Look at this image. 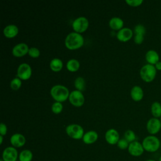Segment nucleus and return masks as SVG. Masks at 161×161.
<instances>
[{
  "label": "nucleus",
  "mask_w": 161,
  "mask_h": 161,
  "mask_svg": "<svg viewBox=\"0 0 161 161\" xmlns=\"http://www.w3.org/2000/svg\"><path fill=\"white\" fill-rule=\"evenodd\" d=\"M64 43L67 49L74 50L81 48L84 45V38L81 34L74 31L66 36Z\"/></svg>",
  "instance_id": "nucleus-1"
},
{
  "label": "nucleus",
  "mask_w": 161,
  "mask_h": 161,
  "mask_svg": "<svg viewBox=\"0 0 161 161\" xmlns=\"http://www.w3.org/2000/svg\"><path fill=\"white\" fill-rule=\"evenodd\" d=\"M52 97L57 102L62 103L69 99L70 94L67 87L63 85L57 84L52 87L50 91Z\"/></svg>",
  "instance_id": "nucleus-2"
},
{
  "label": "nucleus",
  "mask_w": 161,
  "mask_h": 161,
  "mask_svg": "<svg viewBox=\"0 0 161 161\" xmlns=\"http://www.w3.org/2000/svg\"><path fill=\"white\" fill-rule=\"evenodd\" d=\"M142 144L144 150L153 153L157 152L160 148V141L156 136L150 135L143 138Z\"/></svg>",
  "instance_id": "nucleus-3"
},
{
  "label": "nucleus",
  "mask_w": 161,
  "mask_h": 161,
  "mask_svg": "<svg viewBox=\"0 0 161 161\" xmlns=\"http://www.w3.org/2000/svg\"><path fill=\"white\" fill-rule=\"evenodd\" d=\"M157 70L154 65L147 64L141 68L140 70V75L144 82L149 83L155 79L157 75Z\"/></svg>",
  "instance_id": "nucleus-4"
},
{
  "label": "nucleus",
  "mask_w": 161,
  "mask_h": 161,
  "mask_svg": "<svg viewBox=\"0 0 161 161\" xmlns=\"http://www.w3.org/2000/svg\"><path fill=\"white\" fill-rule=\"evenodd\" d=\"M65 132L69 137L74 140L82 138L84 135L83 128L78 124H70L67 125L65 128Z\"/></svg>",
  "instance_id": "nucleus-5"
},
{
  "label": "nucleus",
  "mask_w": 161,
  "mask_h": 161,
  "mask_svg": "<svg viewBox=\"0 0 161 161\" xmlns=\"http://www.w3.org/2000/svg\"><path fill=\"white\" fill-rule=\"evenodd\" d=\"M89 25V23L87 18L84 16H79L73 21L72 26L74 32L80 34L87 30Z\"/></svg>",
  "instance_id": "nucleus-6"
},
{
  "label": "nucleus",
  "mask_w": 161,
  "mask_h": 161,
  "mask_svg": "<svg viewBox=\"0 0 161 161\" xmlns=\"http://www.w3.org/2000/svg\"><path fill=\"white\" fill-rule=\"evenodd\" d=\"M70 103L75 107H81L85 102V97L81 91L74 90L70 92L69 96Z\"/></svg>",
  "instance_id": "nucleus-7"
},
{
  "label": "nucleus",
  "mask_w": 161,
  "mask_h": 161,
  "mask_svg": "<svg viewBox=\"0 0 161 161\" xmlns=\"http://www.w3.org/2000/svg\"><path fill=\"white\" fill-rule=\"evenodd\" d=\"M31 67L28 64L22 63L19 65L17 69V77L21 80H26L31 77Z\"/></svg>",
  "instance_id": "nucleus-8"
},
{
  "label": "nucleus",
  "mask_w": 161,
  "mask_h": 161,
  "mask_svg": "<svg viewBox=\"0 0 161 161\" xmlns=\"http://www.w3.org/2000/svg\"><path fill=\"white\" fill-rule=\"evenodd\" d=\"M146 128L148 133L155 135L158 133L161 129V121L159 118H152L149 119L146 125Z\"/></svg>",
  "instance_id": "nucleus-9"
},
{
  "label": "nucleus",
  "mask_w": 161,
  "mask_h": 161,
  "mask_svg": "<svg viewBox=\"0 0 161 161\" xmlns=\"http://www.w3.org/2000/svg\"><path fill=\"white\" fill-rule=\"evenodd\" d=\"M19 155L17 150L13 147H8L3 152L2 159L4 161H16Z\"/></svg>",
  "instance_id": "nucleus-10"
},
{
  "label": "nucleus",
  "mask_w": 161,
  "mask_h": 161,
  "mask_svg": "<svg viewBox=\"0 0 161 161\" xmlns=\"http://www.w3.org/2000/svg\"><path fill=\"white\" fill-rule=\"evenodd\" d=\"M128 151L131 155L133 157H139L143 153L145 150L142 143L136 140L129 144Z\"/></svg>",
  "instance_id": "nucleus-11"
},
{
  "label": "nucleus",
  "mask_w": 161,
  "mask_h": 161,
  "mask_svg": "<svg viewBox=\"0 0 161 161\" xmlns=\"http://www.w3.org/2000/svg\"><path fill=\"white\" fill-rule=\"evenodd\" d=\"M29 47L25 43H19L12 48V54L15 57H22L28 53Z\"/></svg>",
  "instance_id": "nucleus-12"
},
{
  "label": "nucleus",
  "mask_w": 161,
  "mask_h": 161,
  "mask_svg": "<svg viewBox=\"0 0 161 161\" xmlns=\"http://www.w3.org/2000/svg\"><path fill=\"white\" fill-rule=\"evenodd\" d=\"M133 35V31L130 28H123L116 33L117 39L121 42H126L131 40Z\"/></svg>",
  "instance_id": "nucleus-13"
},
{
  "label": "nucleus",
  "mask_w": 161,
  "mask_h": 161,
  "mask_svg": "<svg viewBox=\"0 0 161 161\" xmlns=\"http://www.w3.org/2000/svg\"><path fill=\"white\" fill-rule=\"evenodd\" d=\"M105 140L109 145L117 144L119 140V135L118 131L114 128H110L105 133Z\"/></svg>",
  "instance_id": "nucleus-14"
},
{
  "label": "nucleus",
  "mask_w": 161,
  "mask_h": 161,
  "mask_svg": "<svg viewBox=\"0 0 161 161\" xmlns=\"http://www.w3.org/2000/svg\"><path fill=\"white\" fill-rule=\"evenodd\" d=\"M10 143L12 147L14 148H20L25 145L26 138L25 136L21 133H14L10 138Z\"/></svg>",
  "instance_id": "nucleus-15"
},
{
  "label": "nucleus",
  "mask_w": 161,
  "mask_h": 161,
  "mask_svg": "<svg viewBox=\"0 0 161 161\" xmlns=\"http://www.w3.org/2000/svg\"><path fill=\"white\" fill-rule=\"evenodd\" d=\"M3 35L7 38H13L17 36L19 33L18 27L14 25L10 24L6 26L3 29Z\"/></svg>",
  "instance_id": "nucleus-16"
},
{
  "label": "nucleus",
  "mask_w": 161,
  "mask_h": 161,
  "mask_svg": "<svg viewBox=\"0 0 161 161\" xmlns=\"http://www.w3.org/2000/svg\"><path fill=\"white\" fill-rule=\"evenodd\" d=\"M98 138V134L94 130H90L86 132L82 137V141L85 144L90 145L95 143Z\"/></svg>",
  "instance_id": "nucleus-17"
},
{
  "label": "nucleus",
  "mask_w": 161,
  "mask_h": 161,
  "mask_svg": "<svg viewBox=\"0 0 161 161\" xmlns=\"http://www.w3.org/2000/svg\"><path fill=\"white\" fill-rule=\"evenodd\" d=\"M145 60L148 64L155 65L160 61V57L157 52L154 50H149L145 54Z\"/></svg>",
  "instance_id": "nucleus-18"
},
{
  "label": "nucleus",
  "mask_w": 161,
  "mask_h": 161,
  "mask_svg": "<svg viewBox=\"0 0 161 161\" xmlns=\"http://www.w3.org/2000/svg\"><path fill=\"white\" fill-rule=\"evenodd\" d=\"M130 96L134 101H140L144 96L143 91L142 88L139 86H135L131 88L130 91Z\"/></svg>",
  "instance_id": "nucleus-19"
},
{
  "label": "nucleus",
  "mask_w": 161,
  "mask_h": 161,
  "mask_svg": "<svg viewBox=\"0 0 161 161\" xmlns=\"http://www.w3.org/2000/svg\"><path fill=\"white\" fill-rule=\"evenodd\" d=\"M124 21L119 17H113L109 21V26L113 30H120L123 28Z\"/></svg>",
  "instance_id": "nucleus-20"
},
{
  "label": "nucleus",
  "mask_w": 161,
  "mask_h": 161,
  "mask_svg": "<svg viewBox=\"0 0 161 161\" xmlns=\"http://www.w3.org/2000/svg\"><path fill=\"white\" fill-rule=\"evenodd\" d=\"M63 65L62 60L58 58H54L52 59L50 62V68L55 72H60L62 70Z\"/></svg>",
  "instance_id": "nucleus-21"
},
{
  "label": "nucleus",
  "mask_w": 161,
  "mask_h": 161,
  "mask_svg": "<svg viewBox=\"0 0 161 161\" xmlns=\"http://www.w3.org/2000/svg\"><path fill=\"white\" fill-rule=\"evenodd\" d=\"M67 69L70 72H75L80 68V62L75 58L69 60L66 64Z\"/></svg>",
  "instance_id": "nucleus-22"
},
{
  "label": "nucleus",
  "mask_w": 161,
  "mask_h": 161,
  "mask_svg": "<svg viewBox=\"0 0 161 161\" xmlns=\"http://www.w3.org/2000/svg\"><path fill=\"white\" fill-rule=\"evenodd\" d=\"M150 111L153 118H160L161 117V104L157 101L153 102L151 105Z\"/></svg>",
  "instance_id": "nucleus-23"
},
{
  "label": "nucleus",
  "mask_w": 161,
  "mask_h": 161,
  "mask_svg": "<svg viewBox=\"0 0 161 161\" xmlns=\"http://www.w3.org/2000/svg\"><path fill=\"white\" fill-rule=\"evenodd\" d=\"M18 158L19 161H31L33 159V153L28 149L23 150L19 154Z\"/></svg>",
  "instance_id": "nucleus-24"
},
{
  "label": "nucleus",
  "mask_w": 161,
  "mask_h": 161,
  "mask_svg": "<svg viewBox=\"0 0 161 161\" xmlns=\"http://www.w3.org/2000/svg\"><path fill=\"white\" fill-rule=\"evenodd\" d=\"M74 87L76 90L82 91L86 87V81L82 77H78L74 80Z\"/></svg>",
  "instance_id": "nucleus-25"
},
{
  "label": "nucleus",
  "mask_w": 161,
  "mask_h": 161,
  "mask_svg": "<svg viewBox=\"0 0 161 161\" xmlns=\"http://www.w3.org/2000/svg\"><path fill=\"white\" fill-rule=\"evenodd\" d=\"M124 138L129 143H131L135 141H136V136L135 133L131 130H126L125 133H124Z\"/></svg>",
  "instance_id": "nucleus-26"
},
{
  "label": "nucleus",
  "mask_w": 161,
  "mask_h": 161,
  "mask_svg": "<svg viewBox=\"0 0 161 161\" xmlns=\"http://www.w3.org/2000/svg\"><path fill=\"white\" fill-rule=\"evenodd\" d=\"M21 80L18 77H15L11 80L10 87L14 91H17L21 87Z\"/></svg>",
  "instance_id": "nucleus-27"
},
{
  "label": "nucleus",
  "mask_w": 161,
  "mask_h": 161,
  "mask_svg": "<svg viewBox=\"0 0 161 161\" xmlns=\"http://www.w3.org/2000/svg\"><path fill=\"white\" fill-rule=\"evenodd\" d=\"M63 109V105L62 104V103L60 102H54L52 106H51V110L54 113V114H59L62 112Z\"/></svg>",
  "instance_id": "nucleus-28"
},
{
  "label": "nucleus",
  "mask_w": 161,
  "mask_h": 161,
  "mask_svg": "<svg viewBox=\"0 0 161 161\" xmlns=\"http://www.w3.org/2000/svg\"><path fill=\"white\" fill-rule=\"evenodd\" d=\"M133 33H135V35H145L146 33V28L143 25L138 24L134 27Z\"/></svg>",
  "instance_id": "nucleus-29"
},
{
  "label": "nucleus",
  "mask_w": 161,
  "mask_h": 161,
  "mask_svg": "<svg viewBox=\"0 0 161 161\" xmlns=\"http://www.w3.org/2000/svg\"><path fill=\"white\" fill-rule=\"evenodd\" d=\"M30 57H32V58H38L40 57V50L36 48V47H31L29 48V50H28V53Z\"/></svg>",
  "instance_id": "nucleus-30"
},
{
  "label": "nucleus",
  "mask_w": 161,
  "mask_h": 161,
  "mask_svg": "<svg viewBox=\"0 0 161 161\" xmlns=\"http://www.w3.org/2000/svg\"><path fill=\"white\" fill-rule=\"evenodd\" d=\"M129 144L130 143L125 138H121L119 139L118 142L117 143V146L121 150H125L128 149Z\"/></svg>",
  "instance_id": "nucleus-31"
},
{
  "label": "nucleus",
  "mask_w": 161,
  "mask_h": 161,
  "mask_svg": "<svg viewBox=\"0 0 161 161\" xmlns=\"http://www.w3.org/2000/svg\"><path fill=\"white\" fill-rule=\"evenodd\" d=\"M125 3L130 6L138 7L143 3V0H126Z\"/></svg>",
  "instance_id": "nucleus-32"
},
{
  "label": "nucleus",
  "mask_w": 161,
  "mask_h": 161,
  "mask_svg": "<svg viewBox=\"0 0 161 161\" xmlns=\"http://www.w3.org/2000/svg\"><path fill=\"white\" fill-rule=\"evenodd\" d=\"M144 40V35H135L134 36V42L137 45H140L143 43Z\"/></svg>",
  "instance_id": "nucleus-33"
},
{
  "label": "nucleus",
  "mask_w": 161,
  "mask_h": 161,
  "mask_svg": "<svg viewBox=\"0 0 161 161\" xmlns=\"http://www.w3.org/2000/svg\"><path fill=\"white\" fill-rule=\"evenodd\" d=\"M7 131H8V128H7L6 125L3 123H1V124H0V135H2V136L6 135L7 133Z\"/></svg>",
  "instance_id": "nucleus-34"
},
{
  "label": "nucleus",
  "mask_w": 161,
  "mask_h": 161,
  "mask_svg": "<svg viewBox=\"0 0 161 161\" xmlns=\"http://www.w3.org/2000/svg\"><path fill=\"white\" fill-rule=\"evenodd\" d=\"M155 69H157V70H161V62L159 61L155 65Z\"/></svg>",
  "instance_id": "nucleus-35"
},
{
  "label": "nucleus",
  "mask_w": 161,
  "mask_h": 161,
  "mask_svg": "<svg viewBox=\"0 0 161 161\" xmlns=\"http://www.w3.org/2000/svg\"><path fill=\"white\" fill-rule=\"evenodd\" d=\"M3 136L0 135V144L1 145L3 143Z\"/></svg>",
  "instance_id": "nucleus-36"
},
{
  "label": "nucleus",
  "mask_w": 161,
  "mask_h": 161,
  "mask_svg": "<svg viewBox=\"0 0 161 161\" xmlns=\"http://www.w3.org/2000/svg\"><path fill=\"white\" fill-rule=\"evenodd\" d=\"M145 161H156V160H153V159H148V160H147Z\"/></svg>",
  "instance_id": "nucleus-37"
},
{
  "label": "nucleus",
  "mask_w": 161,
  "mask_h": 161,
  "mask_svg": "<svg viewBox=\"0 0 161 161\" xmlns=\"http://www.w3.org/2000/svg\"><path fill=\"white\" fill-rule=\"evenodd\" d=\"M158 161H161V156L160 157V158H159V159H158Z\"/></svg>",
  "instance_id": "nucleus-38"
},
{
  "label": "nucleus",
  "mask_w": 161,
  "mask_h": 161,
  "mask_svg": "<svg viewBox=\"0 0 161 161\" xmlns=\"http://www.w3.org/2000/svg\"><path fill=\"white\" fill-rule=\"evenodd\" d=\"M0 161H4V160H3V159H1V160H0Z\"/></svg>",
  "instance_id": "nucleus-39"
},
{
  "label": "nucleus",
  "mask_w": 161,
  "mask_h": 161,
  "mask_svg": "<svg viewBox=\"0 0 161 161\" xmlns=\"http://www.w3.org/2000/svg\"><path fill=\"white\" fill-rule=\"evenodd\" d=\"M159 119H160V121H161V117H160Z\"/></svg>",
  "instance_id": "nucleus-40"
}]
</instances>
